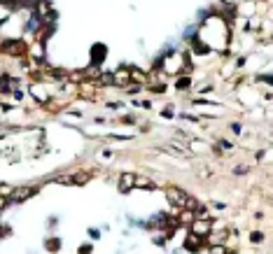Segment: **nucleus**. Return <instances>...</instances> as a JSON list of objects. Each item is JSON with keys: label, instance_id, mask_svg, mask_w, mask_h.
I'll use <instances>...</instances> for the list:
<instances>
[{"label": "nucleus", "instance_id": "obj_1", "mask_svg": "<svg viewBox=\"0 0 273 254\" xmlns=\"http://www.w3.org/2000/svg\"><path fill=\"white\" fill-rule=\"evenodd\" d=\"M166 196H168V201L173 203L175 208H182V210H185L187 205H196V203H194L192 198L187 196L185 191H180V189H168V191H166Z\"/></svg>", "mask_w": 273, "mask_h": 254}, {"label": "nucleus", "instance_id": "obj_2", "mask_svg": "<svg viewBox=\"0 0 273 254\" xmlns=\"http://www.w3.org/2000/svg\"><path fill=\"white\" fill-rule=\"evenodd\" d=\"M35 191H38V189H30V187H21V189H17L14 194H10V198H7V201H10V203H21V201H26L28 196H33Z\"/></svg>", "mask_w": 273, "mask_h": 254}, {"label": "nucleus", "instance_id": "obj_3", "mask_svg": "<svg viewBox=\"0 0 273 254\" xmlns=\"http://www.w3.org/2000/svg\"><path fill=\"white\" fill-rule=\"evenodd\" d=\"M210 226H213V222H210L208 217H203V222H201V220L194 222V224H192V231L196 233V236H208Z\"/></svg>", "mask_w": 273, "mask_h": 254}, {"label": "nucleus", "instance_id": "obj_4", "mask_svg": "<svg viewBox=\"0 0 273 254\" xmlns=\"http://www.w3.org/2000/svg\"><path fill=\"white\" fill-rule=\"evenodd\" d=\"M133 182H135V177H133V175H124V177H122V182H119V191H124V194H126V191H131V187H133Z\"/></svg>", "mask_w": 273, "mask_h": 254}, {"label": "nucleus", "instance_id": "obj_5", "mask_svg": "<svg viewBox=\"0 0 273 254\" xmlns=\"http://www.w3.org/2000/svg\"><path fill=\"white\" fill-rule=\"evenodd\" d=\"M196 245H198V236L194 233V236H189V240H187V249H198Z\"/></svg>", "mask_w": 273, "mask_h": 254}, {"label": "nucleus", "instance_id": "obj_6", "mask_svg": "<svg viewBox=\"0 0 273 254\" xmlns=\"http://www.w3.org/2000/svg\"><path fill=\"white\" fill-rule=\"evenodd\" d=\"M133 185H138V187H147V189H154V182H150V179H135Z\"/></svg>", "mask_w": 273, "mask_h": 254}]
</instances>
